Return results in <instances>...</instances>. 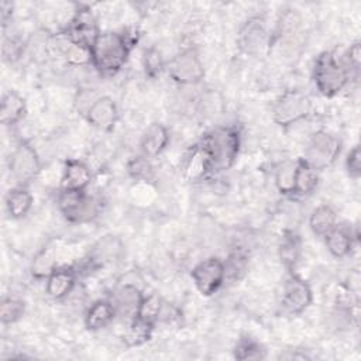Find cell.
<instances>
[{
    "label": "cell",
    "instance_id": "cell-25",
    "mask_svg": "<svg viewBox=\"0 0 361 361\" xmlns=\"http://www.w3.org/2000/svg\"><path fill=\"white\" fill-rule=\"evenodd\" d=\"M56 268V259H55V251L54 248H42L32 261L31 265V274L35 278H48L52 271Z\"/></svg>",
    "mask_w": 361,
    "mask_h": 361
},
{
    "label": "cell",
    "instance_id": "cell-9",
    "mask_svg": "<svg viewBox=\"0 0 361 361\" xmlns=\"http://www.w3.org/2000/svg\"><path fill=\"white\" fill-rule=\"evenodd\" d=\"M171 78L180 85H195L204 76L200 58L193 49H186L178 54L168 66Z\"/></svg>",
    "mask_w": 361,
    "mask_h": 361
},
{
    "label": "cell",
    "instance_id": "cell-10",
    "mask_svg": "<svg viewBox=\"0 0 361 361\" xmlns=\"http://www.w3.org/2000/svg\"><path fill=\"white\" fill-rule=\"evenodd\" d=\"M99 34L96 20L89 8H79L66 31V37L71 42L89 48L93 45Z\"/></svg>",
    "mask_w": 361,
    "mask_h": 361
},
{
    "label": "cell",
    "instance_id": "cell-5",
    "mask_svg": "<svg viewBox=\"0 0 361 361\" xmlns=\"http://www.w3.org/2000/svg\"><path fill=\"white\" fill-rule=\"evenodd\" d=\"M341 142L327 131H317L312 135L305 151V161L316 171L331 165L340 154Z\"/></svg>",
    "mask_w": 361,
    "mask_h": 361
},
{
    "label": "cell",
    "instance_id": "cell-4",
    "mask_svg": "<svg viewBox=\"0 0 361 361\" xmlns=\"http://www.w3.org/2000/svg\"><path fill=\"white\" fill-rule=\"evenodd\" d=\"M58 204L68 221L72 223H87L92 221L99 212L97 202L87 196L85 190H65L58 196Z\"/></svg>",
    "mask_w": 361,
    "mask_h": 361
},
{
    "label": "cell",
    "instance_id": "cell-15",
    "mask_svg": "<svg viewBox=\"0 0 361 361\" xmlns=\"http://www.w3.org/2000/svg\"><path fill=\"white\" fill-rule=\"evenodd\" d=\"M73 268H55L47 278V293L54 299L65 298L75 286Z\"/></svg>",
    "mask_w": 361,
    "mask_h": 361
},
{
    "label": "cell",
    "instance_id": "cell-24",
    "mask_svg": "<svg viewBox=\"0 0 361 361\" xmlns=\"http://www.w3.org/2000/svg\"><path fill=\"white\" fill-rule=\"evenodd\" d=\"M300 255V238L298 234L288 231L279 245V257L282 262L290 269L296 265Z\"/></svg>",
    "mask_w": 361,
    "mask_h": 361
},
{
    "label": "cell",
    "instance_id": "cell-6",
    "mask_svg": "<svg viewBox=\"0 0 361 361\" xmlns=\"http://www.w3.org/2000/svg\"><path fill=\"white\" fill-rule=\"evenodd\" d=\"M310 107V100L306 94L299 90H286L276 100L272 109V116L279 126L288 127L307 117Z\"/></svg>",
    "mask_w": 361,
    "mask_h": 361
},
{
    "label": "cell",
    "instance_id": "cell-8",
    "mask_svg": "<svg viewBox=\"0 0 361 361\" xmlns=\"http://www.w3.org/2000/svg\"><path fill=\"white\" fill-rule=\"evenodd\" d=\"M39 168V159L34 148L27 142H20L10 157V173L18 182V186L32 180Z\"/></svg>",
    "mask_w": 361,
    "mask_h": 361
},
{
    "label": "cell",
    "instance_id": "cell-19",
    "mask_svg": "<svg viewBox=\"0 0 361 361\" xmlns=\"http://www.w3.org/2000/svg\"><path fill=\"white\" fill-rule=\"evenodd\" d=\"M25 114V103L21 96L16 92H8L3 100L0 107V121L6 126H13L18 123Z\"/></svg>",
    "mask_w": 361,
    "mask_h": 361
},
{
    "label": "cell",
    "instance_id": "cell-1",
    "mask_svg": "<svg viewBox=\"0 0 361 361\" xmlns=\"http://www.w3.org/2000/svg\"><path fill=\"white\" fill-rule=\"evenodd\" d=\"M134 42L137 37L131 34L100 32L90 47L92 65L103 75H114L126 63Z\"/></svg>",
    "mask_w": 361,
    "mask_h": 361
},
{
    "label": "cell",
    "instance_id": "cell-38",
    "mask_svg": "<svg viewBox=\"0 0 361 361\" xmlns=\"http://www.w3.org/2000/svg\"><path fill=\"white\" fill-rule=\"evenodd\" d=\"M347 59H348V63L350 66L354 69V71H358L360 69V61H361V49H360V42H354L348 52H347Z\"/></svg>",
    "mask_w": 361,
    "mask_h": 361
},
{
    "label": "cell",
    "instance_id": "cell-23",
    "mask_svg": "<svg viewBox=\"0 0 361 361\" xmlns=\"http://www.w3.org/2000/svg\"><path fill=\"white\" fill-rule=\"evenodd\" d=\"M336 212L333 207L323 204L313 210L309 219V226L312 231L317 235H324L327 231H330L336 224Z\"/></svg>",
    "mask_w": 361,
    "mask_h": 361
},
{
    "label": "cell",
    "instance_id": "cell-16",
    "mask_svg": "<svg viewBox=\"0 0 361 361\" xmlns=\"http://www.w3.org/2000/svg\"><path fill=\"white\" fill-rule=\"evenodd\" d=\"M316 186H317V171L313 166H310L303 158H300L295 164L292 193L298 196H306V195H310Z\"/></svg>",
    "mask_w": 361,
    "mask_h": 361
},
{
    "label": "cell",
    "instance_id": "cell-37",
    "mask_svg": "<svg viewBox=\"0 0 361 361\" xmlns=\"http://www.w3.org/2000/svg\"><path fill=\"white\" fill-rule=\"evenodd\" d=\"M345 166H347V172L351 178L358 179L360 173H361V152H360V147L355 145L347 155V161H345Z\"/></svg>",
    "mask_w": 361,
    "mask_h": 361
},
{
    "label": "cell",
    "instance_id": "cell-7",
    "mask_svg": "<svg viewBox=\"0 0 361 361\" xmlns=\"http://www.w3.org/2000/svg\"><path fill=\"white\" fill-rule=\"evenodd\" d=\"M224 278H226L224 262L216 257L200 261L192 269V279L197 290L204 296H210L212 293H214L223 285Z\"/></svg>",
    "mask_w": 361,
    "mask_h": 361
},
{
    "label": "cell",
    "instance_id": "cell-31",
    "mask_svg": "<svg viewBox=\"0 0 361 361\" xmlns=\"http://www.w3.org/2000/svg\"><path fill=\"white\" fill-rule=\"evenodd\" d=\"M186 172H188L190 179L202 178V176H204L206 172H209L207 159H206L200 147H196L192 151V155L189 157L188 164H186Z\"/></svg>",
    "mask_w": 361,
    "mask_h": 361
},
{
    "label": "cell",
    "instance_id": "cell-17",
    "mask_svg": "<svg viewBox=\"0 0 361 361\" xmlns=\"http://www.w3.org/2000/svg\"><path fill=\"white\" fill-rule=\"evenodd\" d=\"M168 141H169L168 130L159 123H152L145 130L141 138V149L145 157H157L165 149V147L168 145Z\"/></svg>",
    "mask_w": 361,
    "mask_h": 361
},
{
    "label": "cell",
    "instance_id": "cell-20",
    "mask_svg": "<svg viewBox=\"0 0 361 361\" xmlns=\"http://www.w3.org/2000/svg\"><path fill=\"white\" fill-rule=\"evenodd\" d=\"M6 204L11 217L21 219L30 212L32 206V196L24 186H17L8 192Z\"/></svg>",
    "mask_w": 361,
    "mask_h": 361
},
{
    "label": "cell",
    "instance_id": "cell-13",
    "mask_svg": "<svg viewBox=\"0 0 361 361\" xmlns=\"http://www.w3.org/2000/svg\"><path fill=\"white\" fill-rule=\"evenodd\" d=\"M142 295L140 289L131 283L120 286L113 299V306L116 310V314H121L126 317H135L140 303L142 300Z\"/></svg>",
    "mask_w": 361,
    "mask_h": 361
},
{
    "label": "cell",
    "instance_id": "cell-22",
    "mask_svg": "<svg viewBox=\"0 0 361 361\" xmlns=\"http://www.w3.org/2000/svg\"><path fill=\"white\" fill-rule=\"evenodd\" d=\"M265 39V30L261 20L254 18L247 21L244 30L241 31V47L247 52H254L258 47L264 44Z\"/></svg>",
    "mask_w": 361,
    "mask_h": 361
},
{
    "label": "cell",
    "instance_id": "cell-2",
    "mask_svg": "<svg viewBox=\"0 0 361 361\" xmlns=\"http://www.w3.org/2000/svg\"><path fill=\"white\" fill-rule=\"evenodd\" d=\"M207 159L209 172L228 169L240 149V131L234 127H219L207 133L199 145Z\"/></svg>",
    "mask_w": 361,
    "mask_h": 361
},
{
    "label": "cell",
    "instance_id": "cell-28",
    "mask_svg": "<svg viewBox=\"0 0 361 361\" xmlns=\"http://www.w3.org/2000/svg\"><path fill=\"white\" fill-rule=\"evenodd\" d=\"M234 357L237 360H261L265 357V350L252 338H240L234 348Z\"/></svg>",
    "mask_w": 361,
    "mask_h": 361
},
{
    "label": "cell",
    "instance_id": "cell-35",
    "mask_svg": "<svg viewBox=\"0 0 361 361\" xmlns=\"http://www.w3.org/2000/svg\"><path fill=\"white\" fill-rule=\"evenodd\" d=\"M128 172L135 179H148L151 175V165L144 157H137L130 161Z\"/></svg>",
    "mask_w": 361,
    "mask_h": 361
},
{
    "label": "cell",
    "instance_id": "cell-34",
    "mask_svg": "<svg viewBox=\"0 0 361 361\" xmlns=\"http://www.w3.org/2000/svg\"><path fill=\"white\" fill-rule=\"evenodd\" d=\"M293 173H295V165H292V164L282 165L278 169V172H276V186L281 190V193H292Z\"/></svg>",
    "mask_w": 361,
    "mask_h": 361
},
{
    "label": "cell",
    "instance_id": "cell-39",
    "mask_svg": "<svg viewBox=\"0 0 361 361\" xmlns=\"http://www.w3.org/2000/svg\"><path fill=\"white\" fill-rule=\"evenodd\" d=\"M0 14H1V21H3V25L7 24L8 18L13 16V4L10 1H1L0 3Z\"/></svg>",
    "mask_w": 361,
    "mask_h": 361
},
{
    "label": "cell",
    "instance_id": "cell-30",
    "mask_svg": "<svg viewBox=\"0 0 361 361\" xmlns=\"http://www.w3.org/2000/svg\"><path fill=\"white\" fill-rule=\"evenodd\" d=\"M66 62L73 66H82L92 63V52L89 47L73 44L69 41V45L65 48Z\"/></svg>",
    "mask_w": 361,
    "mask_h": 361
},
{
    "label": "cell",
    "instance_id": "cell-12",
    "mask_svg": "<svg viewBox=\"0 0 361 361\" xmlns=\"http://www.w3.org/2000/svg\"><path fill=\"white\" fill-rule=\"evenodd\" d=\"M85 116L93 127L109 131L117 121V107L109 96H102L94 100Z\"/></svg>",
    "mask_w": 361,
    "mask_h": 361
},
{
    "label": "cell",
    "instance_id": "cell-36",
    "mask_svg": "<svg viewBox=\"0 0 361 361\" xmlns=\"http://www.w3.org/2000/svg\"><path fill=\"white\" fill-rule=\"evenodd\" d=\"M144 65H145V71L149 76H155L161 72L164 62L161 58V54L157 49H148L145 52V58H144Z\"/></svg>",
    "mask_w": 361,
    "mask_h": 361
},
{
    "label": "cell",
    "instance_id": "cell-11",
    "mask_svg": "<svg viewBox=\"0 0 361 361\" xmlns=\"http://www.w3.org/2000/svg\"><path fill=\"white\" fill-rule=\"evenodd\" d=\"M312 303V290L309 285L296 275H292L283 286L282 307L289 314L302 313Z\"/></svg>",
    "mask_w": 361,
    "mask_h": 361
},
{
    "label": "cell",
    "instance_id": "cell-26",
    "mask_svg": "<svg viewBox=\"0 0 361 361\" xmlns=\"http://www.w3.org/2000/svg\"><path fill=\"white\" fill-rule=\"evenodd\" d=\"M162 306H164V300L158 295L151 293L148 296H144L141 303H140V307H138V312H137L135 317H138V319H141V320L154 326L158 322Z\"/></svg>",
    "mask_w": 361,
    "mask_h": 361
},
{
    "label": "cell",
    "instance_id": "cell-27",
    "mask_svg": "<svg viewBox=\"0 0 361 361\" xmlns=\"http://www.w3.org/2000/svg\"><path fill=\"white\" fill-rule=\"evenodd\" d=\"M152 327H154L152 324H149L138 317H134L124 334L126 344L133 347V345H140V344L145 343L151 337Z\"/></svg>",
    "mask_w": 361,
    "mask_h": 361
},
{
    "label": "cell",
    "instance_id": "cell-14",
    "mask_svg": "<svg viewBox=\"0 0 361 361\" xmlns=\"http://www.w3.org/2000/svg\"><path fill=\"white\" fill-rule=\"evenodd\" d=\"M92 175L89 168L76 159H69L65 164L62 175V189L65 190H78L82 192L90 183Z\"/></svg>",
    "mask_w": 361,
    "mask_h": 361
},
{
    "label": "cell",
    "instance_id": "cell-32",
    "mask_svg": "<svg viewBox=\"0 0 361 361\" xmlns=\"http://www.w3.org/2000/svg\"><path fill=\"white\" fill-rule=\"evenodd\" d=\"M117 240H114V238H103V240H100L96 245H94V248H93V251H92V254H90V262H96V264H103V262H106V261H110L114 255H116V252L118 251V248L120 247H114V243H116Z\"/></svg>",
    "mask_w": 361,
    "mask_h": 361
},
{
    "label": "cell",
    "instance_id": "cell-33",
    "mask_svg": "<svg viewBox=\"0 0 361 361\" xmlns=\"http://www.w3.org/2000/svg\"><path fill=\"white\" fill-rule=\"evenodd\" d=\"M1 51H3V58L6 61L14 62L21 56V54L24 51V44L17 37H8V38L3 39Z\"/></svg>",
    "mask_w": 361,
    "mask_h": 361
},
{
    "label": "cell",
    "instance_id": "cell-21",
    "mask_svg": "<svg viewBox=\"0 0 361 361\" xmlns=\"http://www.w3.org/2000/svg\"><path fill=\"white\" fill-rule=\"evenodd\" d=\"M324 240L329 251L337 258H343L348 255L351 251V247H353L351 235L343 228H337L334 226L330 231L324 234Z\"/></svg>",
    "mask_w": 361,
    "mask_h": 361
},
{
    "label": "cell",
    "instance_id": "cell-18",
    "mask_svg": "<svg viewBox=\"0 0 361 361\" xmlns=\"http://www.w3.org/2000/svg\"><path fill=\"white\" fill-rule=\"evenodd\" d=\"M116 316V310L111 302L97 300L94 302L85 316V324L89 330H100L106 327Z\"/></svg>",
    "mask_w": 361,
    "mask_h": 361
},
{
    "label": "cell",
    "instance_id": "cell-3",
    "mask_svg": "<svg viewBox=\"0 0 361 361\" xmlns=\"http://www.w3.org/2000/svg\"><path fill=\"white\" fill-rule=\"evenodd\" d=\"M348 68L333 52L324 51L316 58L313 78L316 87L326 97H331L343 90L348 82Z\"/></svg>",
    "mask_w": 361,
    "mask_h": 361
},
{
    "label": "cell",
    "instance_id": "cell-29",
    "mask_svg": "<svg viewBox=\"0 0 361 361\" xmlns=\"http://www.w3.org/2000/svg\"><path fill=\"white\" fill-rule=\"evenodd\" d=\"M24 313V303L14 298L3 299L0 303V320L3 324H11L17 322Z\"/></svg>",
    "mask_w": 361,
    "mask_h": 361
}]
</instances>
